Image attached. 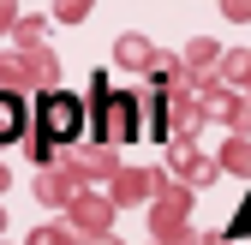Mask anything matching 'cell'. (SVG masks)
Segmentation results:
<instances>
[{"label": "cell", "mask_w": 251, "mask_h": 245, "mask_svg": "<svg viewBox=\"0 0 251 245\" xmlns=\"http://www.w3.org/2000/svg\"><path fill=\"white\" fill-rule=\"evenodd\" d=\"M66 120H72V102H48V132H72Z\"/></svg>", "instance_id": "obj_1"}, {"label": "cell", "mask_w": 251, "mask_h": 245, "mask_svg": "<svg viewBox=\"0 0 251 245\" xmlns=\"http://www.w3.org/2000/svg\"><path fill=\"white\" fill-rule=\"evenodd\" d=\"M12 114H18L12 102H0V138H6V132H12Z\"/></svg>", "instance_id": "obj_2"}]
</instances>
